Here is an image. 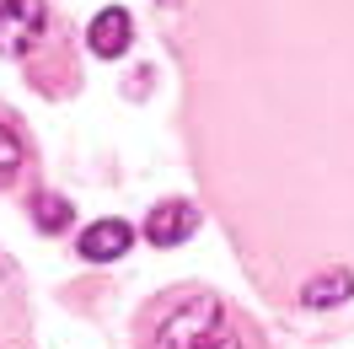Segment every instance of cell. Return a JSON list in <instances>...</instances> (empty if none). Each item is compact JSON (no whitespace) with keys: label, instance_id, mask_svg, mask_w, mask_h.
Segmentation results:
<instances>
[{"label":"cell","instance_id":"cell-1","mask_svg":"<svg viewBox=\"0 0 354 349\" xmlns=\"http://www.w3.org/2000/svg\"><path fill=\"white\" fill-rule=\"evenodd\" d=\"M156 349H242L225 328L221 301H188L183 312H172L167 323L156 328Z\"/></svg>","mask_w":354,"mask_h":349},{"label":"cell","instance_id":"cell-2","mask_svg":"<svg viewBox=\"0 0 354 349\" xmlns=\"http://www.w3.org/2000/svg\"><path fill=\"white\" fill-rule=\"evenodd\" d=\"M44 22H48L44 0H0V54L6 60L27 54V48L44 38Z\"/></svg>","mask_w":354,"mask_h":349},{"label":"cell","instance_id":"cell-3","mask_svg":"<svg viewBox=\"0 0 354 349\" xmlns=\"http://www.w3.org/2000/svg\"><path fill=\"white\" fill-rule=\"evenodd\" d=\"M194 231H199V210L188 199H167V204H156L151 215H145V237L156 247H177V242H188Z\"/></svg>","mask_w":354,"mask_h":349},{"label":"cell","instance_id":"cell-4","mask_svg":"<svg viewBox=\"0 0 354 349\" xmlns=\"http://www.w3.org/2000/svg\"><path fill=\"white\" fill-rule=\"evenodd\" d=\"M86 44H91V54H102V60H118V54L134 44V17L124 11V6H108V11H97V22L86 27Z\"/></svg>","mask_w":354,"mask_h":349},{"label":"cell","instance_id":"cell-5","mask_svg":"<svg viewBox=\"0 0 354 349\" xmlns=\"http://www.w3.org/2000/svg\"><path fill=\"white\" fill-rule=\"evenodd\" d=\"M129 242H134V226L129 220H91L86 231H81V258L91 263H108V258H124L129 253Z\"/></svg>","mask_w":354,"mask_h":349},{"label":"cell","instance_id":"cell-6","mask_svg":"<svg viewBox=\"0 0 354 349\" xmlns=\"http://www.w3.org/2000/svg\"><path fill=\"white\" fill-rule=\"evenodd\" d=\"M354 296V274L349 269H328V274H317V280L301 285V301L311 306V312H328V306H344Z\"/></svg>","mask_w":354,"mask_h":349},{"label":"cell","instance_id":"cell-7","mask_svg":"<svg viewBox=\"0 0 354 349\" xmlns=\"http://www.w3.org/2000/svg\"><path fill=\"white\" fill-rule=\"evenodd\" d=\"M32 210H38V226H44L48 237H59V231H65L70 220H75L70 199H59V194H38V204H32Z\"/></svg>","mask_w":354,"mask_h":349},{"label":"cell","instance_id":"cell-8","mask_svg":"<svg viewBox=\"0 0 354 349\" xmlns=\"http://www.w3.org/2000/svg\"><path fill=\"white\" fill-rule=\"evenodd\" d=\"M17 172H22V140H17L11 124L0 118V183H11Z\"/></svg>","mask_w":354,"mask_h":349}]
</instances>
